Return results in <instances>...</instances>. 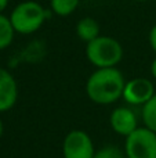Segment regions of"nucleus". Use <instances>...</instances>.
<instances>
[{
	"label": "nucleus",
	"mask_w": 156,
	"mask_h": 158,
	"mask_svg": "<svg viewBox=\"0 0 156 158\" xmlns=\"http://www.w3.org/2000/svg\"><path fill=\"white\" fill-rule=\"evenodd\" d=\"M76 35L80 40L90 43L94 39H97L101 35V28L97 19L91 18V17H84V18L79 19L76 24Z\"/></svg>",
	"instance_id": "1a4fd4ad"
},
{
	"label": "nucleus",
	"mask_w": 156,
	"mask_h": 158,
	"mask_svg": "<svg viewBox=\"0 0 156 158\" xmlns=\"http://www.w3.org/2000/svg\"><path fill=\"white\" fill-rule=\"evenodd\" d=\"M86 57L97 68H113L123 60V46L115 38L99 35L87 43Z\"/></svg>",
	"instance_id": "f03ea898"
},
{
	"label": "nucleus",
	"mask_w": 156,
	"mask_h": 158,
	"mask_svg": "<svg viewBox=\"0 0 156 158\" xmlns=\"http://www.w3.org/2000/svg\"><path fill=\"white\" fill-rule=\"evenodd\" d=\"M18 100V85L10 71L0 68V112H7Z\"/></svg>",
	"instance_id": "6e6552de"
},
{
	"label": "nucleus",
	"mask_w": 156,
	"mask_h": 158,
	"mask_svg": "<svg viewBox=\"0 0 156 158\" xmlns=\"http://www.w3.org/2000/svg\"><path fill=\"white\" fill-rule=\"evenodd\" d=\"M15 33L17 32L10 21V17L0 14V50H4L11 46Z\"/></svg>",
	"instance_id": "9d476101"
},
{
	"label": "nucleus",
	"mask_w": 156,
	"mask_h": 158,
	"mask_svg": "<svg viewBox=\"0 0 156 158\" xmlns=\"http://www.w3.org/2000/svg\"><path fill=\"white\" fill-rule=\"evenodd\" d=\"M3 129H4L3 128V121L0 119V137H2V135H3Z\"/></svg>",
	"instance_id": "f3484780"
},
{
	"label": "nucleus",
	"mask_w": 156,
	"mask_h": 158,
	"mask_svg": "<svg viewBox=\"0 0 156 158\" xmlns=\"http://www.w3.org/2000/svg\"><path fill=\"white\" fill-rule=\"evenodd\" d=\"M126 158H156V133L145 126H138L124 140Z\"/></svg>",
	"instance_id": "20e7f679"
},
{
	"label": "nucleus",
	"mask_w": 156,
	"mask_h": 158,
	"mask_svg": "<svg viewBox=\"0 0 156 158\" xmlns=\"http://www.w3.org/2000/svg\"><path fill=\"white\" fill-rule=\"evenodd\" d=\"M141 118H142L144 126L156 133V93L152 96L151 100L142 106Z\"/></svg>",
	"instance_id": "f8f14e48"
},
{
	"label": "nucleus",
	"mask_w": 156,
	"mask_h": 158,
	"mask_svg": "<svg viewBox=\"0 0 156 158\" xmlns=\"http://www.w3.org/2000/svg\"><path fill=\"white\" fill-rule=\"evenodd\" d=\"M126 79L120 69L97 68L86 82V93L93 103L109 106L123 97Z\"/></svg>",
	"instance_id": "f257e3e1"
},
{
	"label": "nucleus",
	"mask_w": 156,
	"mask_h": 158,
	"mask_svg": "<svg viewBox=\"0 0 156 158\" xmlns=\"http://www.w3.org/2000/svg\"><path fill=\"white\" fill-rule=\"evenodd\" d=\"M80 0H50V8L58 17H68L76 11Z\"/></svg>",
	"instance_id": "9b49d317"
},
{
	"label": "nucleus",
	"mask_w": 156,
	"mask_h": 158,
	"mask_svg": "<svg viewBox=\"0 0 156 158\" xmlns=\"http://www.w3.org/2000/svg\"><path fill=\"white\" fill-rule=\"evenodd\" d=\"M111 128L115 133L127 137L138 128V119L135 112L130 107H116L109 115Z\"/></svg>",
	"instance_id": "0eeeda50"
},
{
	"label": "nucleus",
	"mask_w": 156,
	"mask_h": 158,
	"mask_svg": "<svg viewBox=\"0 0 156 158\" xmlns=\"http://www.w3.org/2000/svg\"><path fill=\"white\" fill-rule=\"evenodd\" d=\"M155 94V86L151 79L134 78L131 81H126L123 92V100L130 106H144L146 101Z\"/></svg>",
	"instance_id": "423d86ee"
},
{
	"label": "nucleus",
	"mask_w": 156,
	"mask_h": 158,
	"mask_svg": "<svg viewBox=\"0 0 156 158\" xmlns=\"http://www.w3.org/2000/svg\"><path fill=\"white\" fill-rule=\"evenodd\" d=\"M135 2H140V3H144V2H148V0H135Z\"/></svg>",
	"instance_id": "a211bd4d"
},
{
	"label": "nucleus",
	"mask_w": 156,
	"mask_h": 158,
	"mask_svg": "<svg viewBox=\"0 0 156 158\" xmlns=\"http://www.w3.org/2000/svg\"><path fill=\"white\" fill-rule=\"evenodd\" d=\"M148 40H149V46H151V49L156 53V24L151 28V31H149Z\"/></svg>",
	"instance_id": "4468645a"
},
{
	"label": "nucleus",
	"mask_w": 156,
	"mask_h": 158,
	"mask_svg": "<svg viewBox=\"0 0 156 158\" xmlns=\"http://www.w3.org/2000/svg\"><path fill=\"white\" fill-rule=\"evenodd\" d=\"M93 158H126V154L118 146L107 144L99 150H97Z\"/></svg>",
	"instance_id": "ddd939ff"
},
{
	"label": "nucleus",
	"mask_w": 156,
	"mask_h": 158,
	"mask_svg": "<svg viewBox=\"0 0 156 158\" xmlns=\"http://www.w3.org/2000/svg\"><path fill=\"white\" fill-rule=\"evenodd\" d=\"M8 2H10V0H0V14H2L3 11H4L6 8H7Z\"/></svg>",
	"instance_id": "dca6fc26"
},
{
	"label": "nucleus",
	"mask_w": 156,
	"mask_h": 158,
	"mask_svg": "<svg viewBox=\"0 0 156 158\" xmlns=\"http://www.w3.org/2000/svg\"><path fill=\"white\" fill-rule=\"evenodd\" d=\"M47 18V11L39 2L25 0L13 8L10 21L19 35H32L43 27Z\"/></svg>",
	"instance_id": "7ed1b4c3"
},
{
	"label": "nucleus",
	"mask_w": 156,
	"mask_h": 158,
	"mask_svg": "<svg viewBox=\"0 0 156 158\" xmlns=\"http://www.w3.org/2000/svg\"><path fill=\"white\" fill-rule=\"evenodd\" d=\"M151 75H152V78L154 79H156V57L151 63Z\"/></svg>",
	"instance_id": "2eb2a0df"
},
{
	"label": "nucleus",
	"mask_w": 156,
	"mask_h": 158,
	"mask_svg": "<svg viewBox=\"0 0 156 158\" xmlns=\"http://www.w3.org/2000/svg\"><path fill=\"white\" fill-rule=\"evenodd\" d=\"M94 154H96V148H94L93 139L86 131L73 129L64 137V158H93Z\"/></svg>",
	"instance_id": "39448f33"
}]
</instances>
